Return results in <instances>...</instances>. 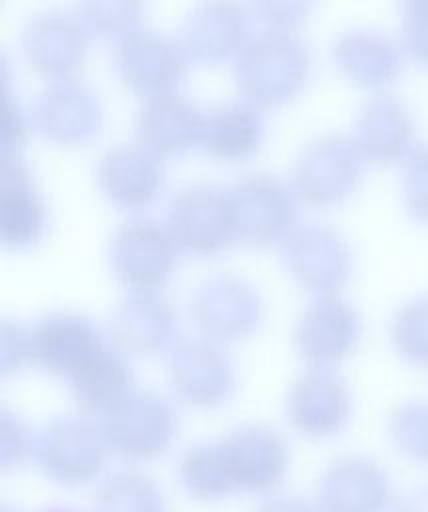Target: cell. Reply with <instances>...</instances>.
Returning a JSON list of instances; mask_svg holds the SVG:
<instances>
[{"label": "cell", "instance_id": "1", "mask_svg": "<svg viewBox=\"0 0 428 512\" xmlns=\"http://www.w3.org/2000/svg\"><path fill=\"white\" fill-rule=\"evenodd\" d=\"M102 438L124 458H156L172 438V414L158 398L122 396L106 410Z\"/></svg>", "mask_w": 428, "mask_h": 512}, {"label": "cell", "instance_id": "3", "mask_svg": "<svg viewBox=\"0 0 428 512\" xmlns=\"http://www.w3.org/2000/svg\"><path fill=\"white\" fill-rule=\"evenodd\" d=\"M236 486L268 492L286 472L284 440L268 426H244L220 444Z\"/></svg>", "mask_w": 428, "mask_h": 512}, {"label": "cell", "instance_id": "7", "mask_svg": "<svg viewBox=\"0 0 428 512\" xmlns=\"http://www.w3.org/2000/svg\"><path fill=\"white\" fill-rule=\"evenodd\" d=\"M2 234L6 240L30 238L42 222V204L34 188L24 180L22 166L12 160L10 174L2 172Z\"/></svg>", "mask_w": 428, "mask_h": 512}, {"label": "cell", "instance_id": "15", "mask_svg": "<svg viewBox=\"0 0 428 512\" xmlns=\"http://www.w3.org/2000/svg\"><path fill=\"white\" fill-rule=\"evenodd\" d=\"M0 512H18L16 508H8V506H2V510Z\"/></svg>", "mask_w": 428, "mask_h": 512}, {"label": "cell", "instance_id": "13", "mask_svg": "<svg viewBox=\"0 0 428 512\" xmlns=\"http://www.w3.org/2000/svg\"><path fill=\"white\" fill-rule=\"evenodd\" d=\"M258 512H318V510L296 498H274V500H268Z\"/></svg>", "mask_w": 428, "mask_h": 512}, {"label": "cell", "instance_id": "5", "mask_svg": "<svg viewBox=\"0 0 428 512\" xmlns=\"http://www.w3.org/2000/svg\"><path fill=\"white\" fill-rule=\"evenodd\" d=\"M104 344L96 328L74 314H52L42 318L34 328V350L40 360L72 376L82 370Z\"/></svg>", "mask_w": 428, "mask_h": 512}, {"label": "cell", "instance_id": "14", "mask_svg": "<svg viewBox=\"0 0 428 512\" xmlns=\"http://www.w3.org/2000/svg\"><path fill=\"white\" fill-rule=\"evenodd\" d=\"M46 512H72V510H66V508H50Z\"/></svg>", "mask_w": 428, "mask_h": 512}, {"label": "cell", "instance_id": "11", "mask_svg": "<svg viewBox=\"0 0 428 512\" xmlns=\"http://www.w3.org/2000/svg\"><path fill=\"white\" fill-rule=\"evenodd\" d=\"M398 440L408 454H412L414 458H420V460H428V420L426 422L420 420V422H412L410 426H402Z\"/></svg>", "mask_w": 428, "mask_h": 512}, {"label": "cell", "instance_id": "2", "mask_svg": "<svg viewBox=\"0 0 428 512\" xmlns=\"http://www.w3.org/2000/svg\"><path fill=\"white\" fill-rule=\"evenodd\" d=\"M38 458L42 470L56 482L84 484L104 464V440L84 422H56L44 432Z\"/></svg>", "mask_w": 428, "mask_h": 512}, {"label": "cell", "instance_id": "9", "mask_svg": "<svg viewBox=\"0 0 428 512\" xmlns=\"http://www.w3.org/2000/svg\"><path fill=\"white\" fill-rule=\"evenodd\" d=\"M210 132V146L220 152H242L252 146L254 140V124L246 116V110L238 106L216 110Z\"/></svg>", "mask_w": 428, "mask_h": 512}, {"label": "cell", "instance_id": "4", "mask_svg": "<svg viewBox=\"0 0 428 512\" xmlns=\"http://www.w3.org/2000/svg\"><path fill=\"white\" fill-rule=\"evenodd\" d=\"M320 502L326 512H384L390 504L388 478L368 460H340L324 474Z\"/></svg>", "mask_w": 428, "mask_h": 512}, {"label": "cell", "instance_id": "8", "mask_svg": "<svg viewBox=\"0 0 428 512\" xmlns=\"http://www.w3.org/2000/svg\"><path fill=\"white\" fill-rule=\"evenodd\" d=\"M96 512H164V502L148 476L118 472L100 484Z\"/></svg>", "mask_w": 428, "mask_h": 512}, {"label": "cell", "instance_id": "6", "mask_svg": "<svg viewBox=\"0 0 428 512\" xmlns=\"http://www.w3.org/2000/svg\"><path fill=\"white\" fill-rule=\"evenodd\" d=\"M180 478L184 490L202 504L224 500L234 488L224 452L220 446H194L180 462Z\"/></svg>", "mask_w": 428, "mask_h": 512}, {"label": "cell", "instance_id": "10", "mask_svg": "<svg viewBox=\"0 0 428 512\" xmlns=\"http://www.w3.org/2000/svg\"><path fill=\"white\" fill-rule=\"evenodd\" d=\"M28 450H30V444H28V436H26L24 428L14 420L4 418V422H2V468L22 462L26 458Z\"/></svg>", "mask_w": 428, "mask_h": 512}, {"label": "cell", "instance_id": "12", "mask_svg": "<svg viewBox=\"0 0 428 512\" xmlns=\"http://www.w3.org/2000/svg\"><path fill=\"white\" fill-rule=\"evenodd\" d=\"M392 512H428V486H418L398 496Z\"/></svg>", "mask_w": 428, "mask_h": 512}]
</instances>
